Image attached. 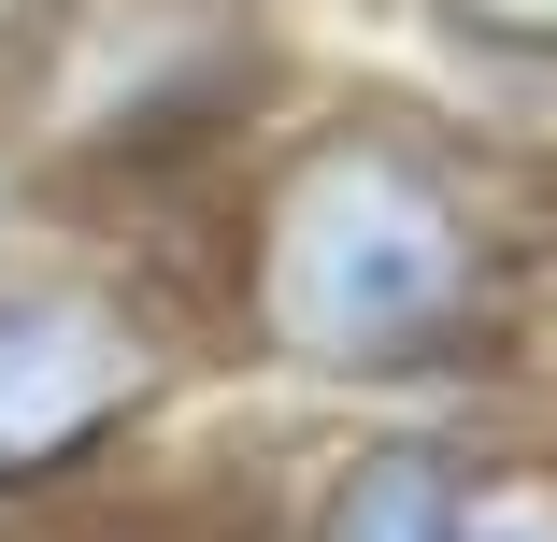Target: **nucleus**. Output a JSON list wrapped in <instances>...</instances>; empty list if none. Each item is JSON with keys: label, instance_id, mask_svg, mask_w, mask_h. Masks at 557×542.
<instances>
[{"label": "nucleus", "instance_id": "1", "mask_svg": "<svg viewBox=\"0 0 557 542\" xmlns=\"http://www.w3.org/2000/svg\"><path fill=\"white\" fill-rule=\"evenodd\" d=\"M258 314L314 371H414L472 329V214L400 143H314L272 200Z\"/></svg>", "mask_w": 557, "mask_h": 542}, {"label": "nucleus", "instance_id": "2", "mask_svg": "<svg viewBox=\"0 0 557 542\" xmlns=\"http://www.w3.org/2000/svg\"><path fill=\"white\" fill-rule=\"evenodd\" d=\"M129 400H144V343L100 300H0V471L100 443Z\"/></svg>", "mask_w": 557, "mask_h": 542}, {"label": "nucleus", "instance_id": "3", "mask_svg": "<svg viewBox=\"0 0 557 542\" xmlns=\"http://www.w3.org/2000/svg\"><path fill=\"white\" fill-rule=\"evenodd\" d=\"M314 542H458V471L414 457V443H386V457L344 471V500H329Z\"/></svg>", "mask_w": 557, "mask_h": 542}, {"label": "nucleus", "instance_id": "4", "mask_svg": "<svg viewBox=\"0 0 557 542\" xmlns=\"http://www.w3.org/2000/svg\"><path fill=\"white\" fill-rule=\"evenodd\" d=\"M458 29H486V43H543L557 58V0H443Z\"/></svg>", "mask_w": 557, "mask_h": 542}, {"label": "nucleus", "instance_id": "5", "mask_svg": "<svg viewBox=\"0 0 557 542\" xmlns=\"http://www.w3.org/2000/svg\"><path fill=\"white\" fill-rule=\"evenodd\" d=\"M458 542H557V500H500V514H458Z\"/></svg>", "mask_w": 557, "mask_h": 542}]
</instances>
